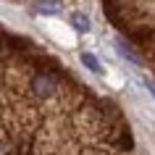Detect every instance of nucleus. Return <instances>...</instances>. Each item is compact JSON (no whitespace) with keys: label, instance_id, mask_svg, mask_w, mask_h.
Wrapping results in <instances>:
<instances>
[{"label":"nucleus","instance_id":"nucleus-1","mask_svg":"<svg viewBox=\"0 0 155 155\" xmlns=\"http://www.w3.org/2000/svg\"><path fill=\"white\" fill-rule=\"evenodd\" d=\"M48 32H53V34H55L61 45H74V34L68 32L66 26H61V24H48Z\"/></svg>","mask_w":155,"mask_h":155},{"label":"nucleus","instance_id":"nucleus-2","mask_svg":"<svg viewBox=\"0 0 155 155\" xmlns=\"http://www.w3.org/2000/svg\"><path fill=\"white\" fill-rule=\"evenodd\" d=\"M82 61H84V63H87V66H90L92 71H100V66H97V61H95V58H92V55H82Z\"/></svg>","mask_w":155,"mask_h":155}]
</instances>
